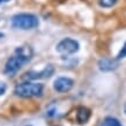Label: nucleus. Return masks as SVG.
Masks as SVG:
<instances>
[{
  "label": "nucleus",
  "instance_id": "nucleus-1",
  "mask_svg": "<svg viewBox=\"0 0 126 126\" xmlns=\"http://www.w3.org/2000/svg\"><path fill=\"white\" fill-rule=\"evenodd\" d=\"M32 57V50L30 46H21L15 50V52L13 53L8 61L6 63L5 66V74H7L9 77H13L14 74L17 73L21 67L24 64H27L28 61Z\"/></svg>",
  "mask_w": 126,
  "mask_h": 126
},
{
  "label": "nucleus",
  "instance_id": "nucleus-2",
  "mask_svg": "<svg viewBox=\"0 0 126 126\" xmlns=\"http://www.w3.org/2000/svg\"><path fill=\"white\" fill-rule=\"evenodd\" d=\"M43 87L42 83H36V82H23L15 87V93L20 97L24 98H30V97H37L43 94Z\"/></svg>",
  "mask_w": 126,
  "mask_h": 126
},
{
  "label": "nucleus",
  "instance_id": "nucleus-3",
  "mask_svg": "<svg viewBox=\"0 0 126 126\" xmlns=\"http://www.w3.org/2000/svg\"><path fill=\"white\" fill-rule=\"evenodd\" d=\"M12 26L16 29L29 30L38 26V20L32 14H17L12 19Z\"/></svg>",
  "mask_w": 126,
  "mask_h": 126
},
{
  "label": "nucleus",
  "instance_id": "nucleus-4",
  "mask_svg": "<svg viewBox=\"0 0 126 126\" xmlns=\"http://www.w3.org/2000/svg\"><path fill=\"white\" fill-rule=\"evenodd\" d=\"M92 112L89 109L84 107H78L67 116V119L72 123H77V124H86L90 118Z\"/></svg>",
  "mask_w": 126,
  "mask_h": 126
},
{
  "label": "nucleus",
  "instance_id": "nucleus-5",
  "mask_svg": "<svg viewBox=\"0 0 126 126\" xmlns=\"http://www.w3.org/2000/svg\"><path fill=\"white\" fill-rule=\"evenodd\" d=\"M79 50V43L72 38H65L57 45V51L61 56H69Z\"/></svg>",
  "mask_w": 126,
  "mask_h": 126
},
{
  "label": "nucleus",
  "instance_id": "nucleus-6",
  "mask_svg": "<svg viewBox=\"0 0 126 126\" xmlns=\"http://www.w3.org/2000/svg\"><path fill=\"white\" fill-rule=\"evenodd\" d=\"M74 86V81L69 78H58L54 81L53 87L58 93H67Z\"/></svg>",
  "mask_w": 126,
  "mask_h": 126
},
{
  "label": "nucleus",
  "instance_id": "nucleus-7",
  "mask_svg": "<svg viewBox=\"0 0 126 126\" xmlns=\"http://www.w3.org/2000/svg\"><path fill=\"white\" fill-rule=\"evenodd\" d=\"M98 65L102 71H111V69H115L118 66L115 60H111V59H103V60L99 61Z\"/></svg>",
  "mask_w": 126,
  "mask_h": 126
},
{
  "label": "nucleus",
  "instance_id": "nucleus-8",
  "mask_svg": "<svg viewBox=\"0 0 126 126\" xmlns=\"http://www.w3.org/2000/svg\"><path fill=\"white\" fill-rule=\"evenodd\" d=\"M101 126H122V124L117 120L116 118H112V117H107L104 119Z\"/></svg>",
  "mask_w": 126,
  "mask_h": 126
},
{
  "label": "nucleus",
  "instance_id": "nucleus-9",
  "mask_svg": "<svg viewBox=\"0 0 126 126\" xmlns=\"http://www.w3.org/2000/svg\"><path fill=\"white\" fill-rule=\"evenodd\" d=\"M116 1L117 0H99V4L103 7H111L116 4Z\"/></svg>",
  "mask_w": 126,
  "mask_h": 126
},
{
  "label": "nucleus",
  "instance_id": "nucleus-10",
  "mask_svg": "<svg viewBox=\"0 0 126 126\" xmlns=\"http://www.w3.org/2000/svg\"><path fill=\"white\" fill-rule=\"evenodd\" d=\"M125 57H126V42L124 44V46L122 47V51L117 56V59H123V58H125Z\"/></svg>",
  "mask_w": 126,
  "mask_h": 126
},
{
  "label": "nucleus",
  "instance_id": "nucleus-11",
  "mask_svg": "<svg viewBox=\"0 0 126 126\" xmlns=\"http://www.w3.org/2000/svg\"><path fill=\"white\" fill-rule=\"evenodd\" d=\"M5 92H6V86H5L4 82L0 81V95H2Z\"/></svg>",
  "mask_w": 126,
  "mask_h": 126
},
{
  "label": "nucleus",
  "instance_id": "nucleus-12",
  "mask_svg": "<svg viewBox=\"0 0 126 126\" xmlns=\"http://www.w3.org/2000/svg\"><path fill=\"white\" fill-rule=\"evenodd\" d=\"M124 111H125V115H126V104H125V107H124Z\"/></svg>",
  "mask_w": 126,
  "mask_h": 126
},
{
  "label": "nucleus",
  "instance_id": "nucleus-13",
  "mask_svg": "<svg viewBox=\"0 0 126 126\" xmlns=\"http://www.w3.org/2000/svg\"><path fill=\"white\" fill-rule=\"evenodd\" d=\"M27 126H30V125H27Z\"/></svg>",
  "mask_w": 126,
  "mask_h": 126
}]
</instances>
